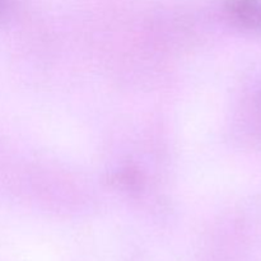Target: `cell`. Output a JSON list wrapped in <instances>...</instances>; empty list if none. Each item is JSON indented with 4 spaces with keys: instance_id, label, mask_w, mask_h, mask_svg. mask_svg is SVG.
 Segmentation results:
<instances>
[{
    "instance_id": "1",
    "label": "cell",
    "mask_w": 261,
    "mask_h": 261,
    "mask_svg": "<svg viewBox=\"0 0 261 261\" xmlns=\"http://www.w3.org/2000/svg\"><path fill=\"white\" fill-rule=\"evenodd\" d=\"M226 10L240 27L261 30V0H226Z\"/></svg>"
}]
</instances>
